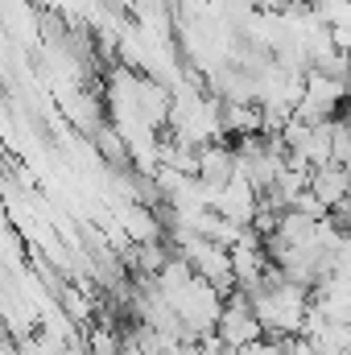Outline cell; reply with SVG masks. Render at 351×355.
<instances>
[{"label":"cell","mask_w":351,"mask_h":355,"mask_svg":"<svg viewBox=\"0 0 351 355\" xmlns=\"http://www.w3.org/2000/svg\"><path fill=\"white\" fill-rule=\"evenodd\" d=\"M223 302H228V297H223L211 281H203V277H190L174 297H170L178 322L186 327L190 339H207V335H215V322H219V314H223Z\"/></svg>","instance_id":"6da1fadb"},{"label":"cell","mask_w":351,"mask_h":355,"mask_svg":"<svg viewBox=\"0 0 351 355\" xmlns=\"http://www.w3.org/2000/svg\"><path fill=\"white\" fill-rule=\"evenodd\" d=\"M215 339H219L228 352H244V347H252V343L264 339L261 322H257V314H252V306H248L244 293H232V297L223 302V314H219V322H215Z\"/></svg>","instance_id":"7a4b0ae2"},{"label":"cell","mask_w":351,"mask_h":355,"mask_svg":"<svg viewBox=\"0 0 351 355\" xmlns=\"http://www.w3.org/2000/svg\"><path fill=\"white\" fill-rule=\"evenodd\" d=\"M257 202H261V194H257L240 174H232V182L215 186V194H211V211L223 215V219L236 223V227H252V219H257Z\"/></svg>","instance_id":"3957f363"},{"label":"cell","mask_w":351,"mask_h":355,"mask_svg":"<svg viewBox=\"0 0 351 355\" xmlns=\"http://www.w3.org/2000/svg\"><path fill=\"white\" fill-rule=\"evenodd\" d=\"M236 174V149L228 145V141H215V145H203L198 149V182H207V186H223V182H232Z\"/></svg>","instance_id":"277c9868"},{"label":"cell","mask_w":351,"mask_h":355,"mask_svg":"<svg viewBox=\"0 0 351 355\" xmlns=\"http://www.w3.org/2000/svg\"><path fill=\"white\" fill-rule=\"evenodd\" d=\"M327 211H335L343 198L351 194V182L343 174V166H318V170H310V186H306Z\"/></svg>","instance_id":"5b68a950"},{"label":"cell","mask_w":351,"mask_h":355,"mask_svg":"<svg viewBox=\"0 0 351 355\" xmlns=\"http://www.w3.org/2000/svg\"><path fill=\"white\" fill-rule=\"evenodd\" d=\"M306 8H310L314 21L327 25V29H343V25H351V0H306Z\"/></svg>","instance_id":"8992f818"},{"label":"cell","mask_w":351,"mask_h":355,"mask_svg":"<svg viewBox=\"0 0 351 355\" xmlns=\"http://www.w3.org/2000/svg\"><path fill=\"white\" fill-rule=\"evenodd\" d=\"M95 145H99V153H103V162H112V166H128V145L120 141V132L103 120L99 128H95Z\"/></svg>","instance_id":"52a82bcc"}]
</instances>
